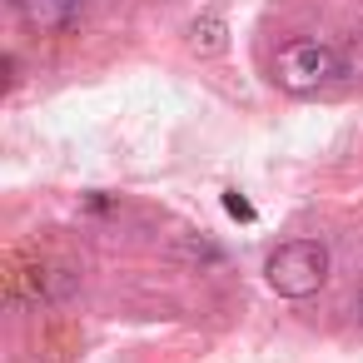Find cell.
I'll use <instances>...</instances> for the list:
<instances>
[{
  "mask_svg": "<svg viewBox=\"0 0 363 363\" xmlns=\"http://www.w3.org/2000/svg\"><path fill=\"white\" fill-rule=\"evenodd\" d=\"M338 75H343V55H338V45H328V40H318V35L289 40V45L274 55V85L289 90V95H318V90H328Z\"/></svg>",
  "mask_w": 363,
  "mask_h": 363,
  "instance_id": "1",
  "label": "cell"
},
{
  "mask_svg": "<svg viewBox=\"0 0 363 363\" xmlns=\"http://www.w3.org/2000/svg\"><path fill=\"white\" fill-rule=\"evenodd\" d=\"M264 279H269V289L284 294V298H308V294H318L323 279H328V249H323L318 239H289V244H279V249L269 254Z\"/></svg>",
  "mask_w": 363,
  "mask_h": 363,
  "instance_id": "2",
  "label": "cell"
},
{
  "mask_svg": "<svg viewBox=\"0 0 363 363\" xmlns=\"http://www.w3.org/2000/svg\"><path fill=\"white\" fill-rule=\"evenodd\" d=\"M16 16L40 35H60L85 16V0H16Z\"/></svg>",
  "mask_w": 363,
  "mask_h": 363,
  "instance_id": "3",
  "label": "cell"
},
{
  "mask_svg": "<svg viewBox=\"0 0 363 363\" xmlns=\"http://www.w3.org/2000/svg\"><path fill=\"white\" fill-rule=\"evenodd\" d=\"M189 40H194L199 55H219V50H224V21H219V16H199V21L189 26Z\"/></svg>",
  "mask_w": 363,
  "mask_h": 363,
  "instance_id": "4",
  "label": "cell"
},
{
  "mask_svg": "<svg viewBox=\"0 0 363 363\" xmlns=\"http://www.w3.org/2000/svg\"><path fill=\"white\" fill-rule=\"evenodd\" d=\"M224 209H229L234 219H254V204H249L239 189H229V194H224Z\"/></svg>",
  "mask_w": 363,
  "mask_h": 363,
  "instance_id": "5",
  "label": "cell"
}]
</instances>
